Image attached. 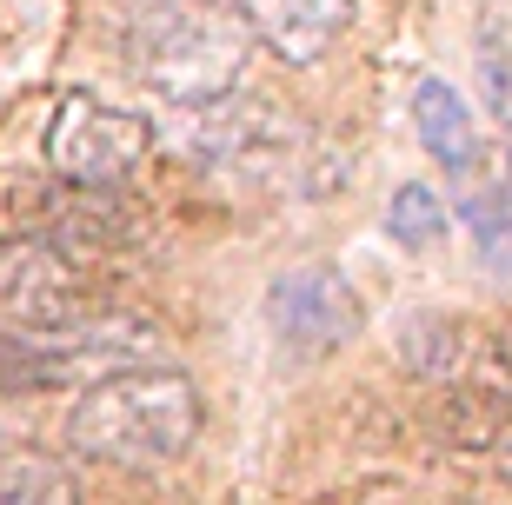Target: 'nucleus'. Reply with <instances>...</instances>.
Instances as JSON below:
<instances>
[{
    "label": "nucleus",
    "mask_w": 512,
    "mask_h": 505,
    "mask_svg": "<svg viewBox=\"0 0 512 505\" xmlns=\"http://www.w3.org/2000/svg\"><path fill=\"white\" fill-rule=\"evenodd\" d=\"M153 147L147 113L107 107L94 94H67L47 120V167L67 187H120Z\"/></svg>",
    "instance_id": "nucleus-4"
},
{
    "label": "nucleus",
    "mask_w": 512,
    "mask_h": 505,
    "mask_svg": "<svg viewBox=\"0 0 512 505\" xmlns=\"http://www.w3.org/2000/svg\"><path fill=\"white\" fill-rule=\"evenodd\" d=\"M0 319L27 339L74 346V353H107V346H127L133 333L127 313L80 273V260H67L47 240L0 253Z\"/></svg>",
    "instance_id": "nucleus-3"
},
{
    "label": "nucleus",
    "mask_w": 512,
    "mask_h": 505,
    "mask_svg": "<svg viewBox=\"0 0 512 505\" xmlns=\"http://www.w3.org/2000/svg\"><path fill=\"white\" fill-rule=\"evenodd\" d=\"M453 206L486 266H512V147H473V160L453 167Z\"/></svg>",
    "instance_id": "nucleus-9"
},
{
    "label": "nucleus",
    "mask_w": 512,
    "mask_h": 505,
    "mask_svg": "<svg viewBox=\"0 0 512 505\" xmlns=\"http://www.w3.org/2000/svg\"><path fill=\"white\" fill-rule=\"evenodd\" d=\"M127 54L153 94H167L173 107H200L233 94V80L247 74L253 34L213 0H140L127 20Z\"/></svg>",
    "instance_id": "nucleus-2"
},
{
    "label": "nucleus",
    "mask_w": 512,
    "mask_h": 505,
    "mask_svg": "<svg viewBox=\"0 0 512 505\" xmlns=\"http://www.w3.org/2000/svg\"><path fill=\"white\" fill-rule=\"evenodd\" d=\"M67 439L100 466H167L200 439V386L173 366L107 373L74 399Z\"/></svg>",
    "instance_id": "nucleus-1"
},
{
    "label": "nucleus",
    "mask_w": 512,
    "mask_h": 505,
    "mask_svg": "<svg viewBox=\"0 0 512 505\" xmlns=\"http://www.w3.org/2000/svg\"><path fill=\"white\" fill-rule=\"evenodd\" d=\"M486 452H493V472H499V479L512 486V419L493 432V439H486Z\"/></svg>",
    "instance_id": "nucleus-14"
},
{
    "label": "nucleus",
    "mask_w": 512,
    "mask_h": 505,
    "mask_svg": "<svg viewBox=\"0 0 512 505\" xmlns=\"http://www.w3.org/2000/svg\"><path fill=\"white\" fill-rule=\"evenodd\" d=\"M386 233H393V246H406V253H433L439 240H446V200H439L433 187H399L393 206H386Z\"/></svg>",
    "instance_id": "nucleus-12"
},
{
    "label": "nucleus",
    "mask_w": 512,
    "mask_h": 505,
    "mask_svg": "<svg viewBox=\"0 0 512 505\" xmlns=\"http://www.w3.org/2000/svg\"><path fill=\"white\" fill-rule=\"evenodd\" d=\"M187 140L200 160H213L220 173H260V180H280L286 160L306 147L300 140V120L266 94H220V100H200L187 120Z\"/></svg>",
    "instance_id": "nucleus-5"
},
{
    "label": "nucleus",
    "mask_w": 512,
    "mask_h": 505,
    "mask_svg": "<svg viewBox=\"0 0 512 505\" xmlns=\"http://www.w3.org/2000/svg\"><path fill=\"white\" fill-rule=\"evenodd\" d=\"M413 133H419V147L433 153L446 173L466 167V160H473V147H479L473 107H466L446 80H419V87H413Z\"/></svg>",
    "instance_id": "nucleus-10"
},
{
    "label": "nucleus",
    "mask_w": 512,
    "mask_h": 505,
    "mask_svg": "<svg viewBox=\"0 0 512 505\" xmlns=\"http://www.w3.org/2000/svg\"><path fill=\"white\" fill-rule=\"evenodd\" d=\"M473 67H479V94H486V113H493L499 127L512 133V47L499 34H486L479 40V54H473Z\"/></svg>",
    "instance_id": "nucleus-13"
},
{
    "label": "nucleus",
    "mask_w": 512,
    "mask_h": 505,
    "mask_svg": "<svg viewBox=\"0 0 512 505\" xmlns=\"http://www.w3.org/2000/svg\"><path fill=\"white\" fill-rule=\"evenodd\" d=\"M360 326H366V306L333 266H286L280 280L266 286V333L286 359H326Z\"/></svg>",
    "instance_id": "nucleus-6"
},
{
    "label": "nucleus",
    "mask_w": 512,
    "mask_h": 505,
    "mask_svg": "<svg viewBox=\"0 0 512 505\" xmlns=\"http://www.w3.org/2000/svg\"><path fill=\"white\" fill-rule=\"evenodd\" d=\"M499 333L473 326V319H446V313H406L399 319V359L413 379L433 386H486Z\"/></svg>",
    "instance_id": "nucleus-7"
},
{
    "label": "nucleus",
    "mask_w": 512,
    "mask_h": 505,
    "mask_svg": "<svg viewBox=\"0 0 512 505\" xmlns=\"http://www.w3.org/2000/svg\"><path fill=\"white\" fill-rule=\"evenodd\" d=\"M247 34L286 67H313L353 27V0H240Z\"/></svg>",
    "instance_id": "nucleus-8"
},
{
    "label": "nucleus",
    "mask_w": 512,
    "mask_h": 505,
    "mask_svg": "<svg viewBox=\"0 0 512 505\" xmlns=\"http://www.w3.org/2000/svg\"><path fill=\"white\" fill-rule=\"evenodd\" d=\"M0 505H80V486L47 452H0Z\"/></svg>",
    "instance_id": "nucleus-11"
}]
</instances>
